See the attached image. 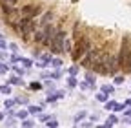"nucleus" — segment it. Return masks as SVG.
Segmentation results:
<instances>
[{"label": "nucleus", "mask_w": 131, "mask_h": 128, "mask_svg": "<svg viewBox=\"0 0 131 128\" xmlns=\"http://www.w3.org/2000/svg\"><path fill=\"white\" fill-rule=\"evenodd\" d=\"M117 59H118V66L124 73H131V37L124 35L117 51Z\"/></svg>", "instance_id": "obj_1"}, {"label": "nucleus", "mask_w": 131, "mask_h": 128, "mask_svg": "<svg viewBox=\"0 0 131 128\" xmlns=\"http://www.w3.org/2000/svg\"><path fill=\"white\" fill-rule=\"evenodd\" d=\"M95 46V42H93V39H91V35L89 33H86L84 37H80L78 40H75V46H73V51L69 53V57H71V60L73 62H77L78 64V60L84 57L91 48Z\"/></svg>", "instance_id": "obj_2"}, {"label": "nucleus", "mask_w": 131, "mask_h": 128, "mask_svg": "<svg viewBox=\"0 0 131 128\" xmlns=\"http://www.w3.org/2000/svg\"><path fill=\"white\" fill-rule=\"evenodd\" d=\"M20 13H22V17H27V19H38L44 13V6L37 4V2L24 4V6H20Z\"/></svg>", "instance_id": "obj_3"}, {"label": "nucleus", "mask_w": 131, "mask_h": 128, "mask_svg": "<svg viewBox=\"0 0 131 128\" xmlns=\"http://www.w3.org/2000/svg\"><path fill=\"white\" fill-rule=\"evenodd\" d=\"M98 53H100V46L95 44L91 50H89L84 57H82L80 60H78V64H80L82 68H91V66H93V62H95V60H96V57H98Z\"/></svg>", "instance_id": "obj_4"}, {"label": "nucleus", "mask_w": 131, "mask_h": 128, "mask_svg": "<svg viewBox=\"0 0 131 128\" xmlns=\"http://www.w3.org/2000/svg\"><path fill=\"white\" fill-rule=\"evenodd\" d=\"M86 33H88V31H86V26H84V22L77 20V22L73 24V29H71V39H73V42H75V40H78L80 37H84Z\"/></svg>", "instance_id": "obj_5"}, {"label": "nucleus", "mask_w": 131, "mask_h": 128, "mask_svg": "<svg viewBox=\"0 0 131 128\" xmlns=\"http://www.w3.org/2000/svg\"><path fill=\"white\" fill-rule=\"evenodd\" d=\"M51 22H55V11H53V9L44 11L40 17H38V28H44V26L51 24Z\"/></svg>", "instance_id": "obj_6"}, {"label": "nucleus", "mask_w": 131, "mask_h": 128, "mask_svg": "<svg viewBox=\"0 0 131 128\" xmlns=\"http://www.w3.org/2000/svg\"><path fill=\"white\" fill-rule=\"evenodd\" d=\"M73 46H75V42H73V39L71 37H68V39H66V42H64V53H71L73 51Z\"/></svg>", "instance_id": "obj_7"}, {"label": "nucleus", "mask_w": 131, "mask_h": 128, "mask_svg": "<svg viewBox=\"0 0 131 128\" xmlns=\"http://www.w3.org/2000/svg\"><path fill=\"white\" fill-rule=\"evenodd\" d=\"M62 64H64V62H62V59H60V57H53L49 66H53L55 70H60V68H62Z\"/></svg>", "instance_id": "obj_8"}, {"label": "nucleus", "mask_w": 131, "mask_h": 128, "mask_svg": "<svg viewBox=\"0 0 131 128\" xmlns=\"http://www.w3.org/2000/svg\"><path fill=\"white\" fill-rule=\"evenodd\" d=\"M95 75H96V73H93V71H88V73H86V83H89L91 86H95Z\"/></svg>", "instance_id": "obj_9"}, {"label": "nucleus", "mask_w": 131, "mask_h": 128, "mask_svg": "<svg viewBox=\"0 0 131 128\" xmlns=\"http://www.w3.org/2000/svg\"><path fill=\"white\" fill-rule=\"evenodd\" d=\"M9 84H18V86H22L24 81H22L20 77H11V79H9Z\"/></svg>", "instance_id": "obj_10"}, {"label": "nucleus", "mask_w": 131, "mask_h": 128, "mask_svg": "<svg viewBox=\"0 0 131 128\" xmlns=\"http://www.w3.org/2000/svg\"><path fill=\"white\" fill-rule=\"evenodd\" d=\"M124 79H126L124 73H120V75L117 73V75H115V79H113V83H115V84H122V83H124Z\"/></svg>", "instance_id": "obj_11"}, {"label": "nucleus", "mask_w": 131, "mask_h": 128, "mask_svg": "<svg viewBox=\"0 0 131 128\" xmlns=\"http://www.w3.org/2000/svg\"><path fill=\"white\" fill-rule=\"evenodd\" d=\"M113 90H115V86H111V84H104V86H102V92H104V93H107V95H109V93H113Z\"/></svg>", "instance_id": "obj_12"}, {"label": "nucleus", "mask_w": 131, "mask_h": 128, "mask_svg": "<svg viewBox=\"0 0 131 128\" xmlns=\"http://www.w3.org/2000/svg\"><path fill=\"white\" fill-rule=\"evenodd\" d=\"M20 62H22L24 68H31V66H33V60H31V59H20Z\"/></svg>", "instance_id": "obj_13"}, {"label": "nucleus", "mask_w": 131, "mask_h": 128, "mask_svg": "<svg viewBox=\"0 0 131 128\" xmlns=\"http://www.w3.org/2000/svg\"><path fill=\"white\" fill-rule=\"evenodd\" d=\"M96 101H100V103H106L107 101V93H96Z\"/></svg>", "instance_id": "obj_14"}, {"label": "nucleus", "mask_w": 131, "mask_h": 128, "mask_svg": "<svg viewBox=\"0 0 131 128\" xmlns=\"http://www.w3.org/2000/svg\"><path fill=\"white\" fill-rule=\"evenodd\" d=\"M78 70H80V66H71V68L68 70V73H69L71 77H75V75L78 73Z\"/></svg>", "instance_id": "obj_15"}, {"label": "nucleus", "mask_w": 131, "mask_h": 128, "mask_svg": "<svg viewBox=\"0 0 131 128\" xmlns=\"http://www.w3.org/2000/svg\"><path fill=\"white\" fill-rule=\"evenodd\" d=\"M42 106H29V114H40Z\"/></svg>", "instance_id": "obj_16"}, {"label": "nucleus", "mask_w": 131, "mask_h": 128, "mask_svg": "<svg viewBox=\"0 0 131 128\" xmlns=\"http://www.w3.org/2000/svg\"><path fill=\"white\" fill-rule=\"evenodd\" d=\"M77 84H78V83H77L75 77H69V79H68V86H69V88H75Z\"/></svg>", "instance_id": "obj_17"}, {"label": "nucleus", "mask_w": 131, "mask_h": 128, "mask_svg": "<svg viewBox=\"0 0 131 128\" xmlns=\"http://www.w3.org/2000/svg\"><path fill=\"white\" fill-rule=\"evenodd\" d=\"M16 117H18V119H26V117H27V112H26V110L16 112Z\"/></svg>", "instance_id": "obj_18"}, {"label": "nucleus", "mask_w": 131, "mask_h": 128, "mask_svg": "<svg viewBox=\"0 0 131 128\" xmlns=\"http://www.w3.org/2000/svg\"><path fill=\"white\" fill-rule=\"evenodd\" d=\"M115 108H117V103H115V101H109L106 104V110H115Z\"/></svg>", "instance_id": "obj_19"}, {"label": "nucleus", "mask_w": 131, "mask_h": 128, "mask_svg": "<svg viewBox=\"0 0 131 128\" xmlns=\"http://www.w3.org/2000/svg\"><path fill=\"white\" fill-rule=\"evenodd\" d=\"M22 126H24V128H33V121H29V119H24Z\"/></svg>", "instance_id": "obj_20"}, {"label": "nucleus", "mask_w": 131, "mask_h": 128, "mask_svg": "<svg viewBox=\"0 0 131 128\" xmlns=\"http://www.w3.org/2000/svg\"><path fill=\"white\" fill-rule=\"evenodd\" d=\"M47 126H49V128H57V126H58V123H57V119H49V123H47Z\"/></svg>", "instance_id": "obj_21"}, {"label": "nucleus", "mask_w": 131, "mask_h": 128, "mask_svg": "<svg viewBox=\"0 0 131 128\" xmlns=\"http://www.w3.org/2000/svg\"><path fill=\"white\" fill-rule=\"evenodd\" d=\"M115 123H118V119H117V117H115V115H111V117L107 119V124L111 126V124H115Z\"/></svg>", "instance_id": "obj_22"}, {"label": "nucleus", "mask_w": 131, "mask_h": 128, "mask_svg": "<svg viewBox=\"0 0 131 128\" xmlns=\"http://www.w3.org/2000/svg\"><path fill=\"white\" fill-rule=\"evenodd\" d=\"M9 50H11L13 53H16V51H18V46H16L15 42H11V44H9Z\"/></svg>", "instance_id": "obj_23"}, {"label": "nucleus", "mask_w": 131, "mask_h": 128, "mask_svg": "<svg viewBox=\"0 0 131 128\" xmlns=\"http://www.w3.org/2000/svg\"><path fill=\"white\" fill-rule=\"evenodd\" d=\"M16 104V101H13V99H7L6 101V108H11V106H15Z\"/></svg>", "instance_id": "obj_24"}, {"label": "nucleus", "mask_w": 131, "mask_h": 128, "mask_svg": "<svg viewBox=\"0 0 131 128\" xmlns=\"http://www.w3.org/2000/svg\"><path fill=\"white\" fill-rule=\"evenodd\" d=\"M13 70L16 71V75H18V77H20V75H24V70H22V68H18V66H13Z\"/></svg>", "instance_id": "obj_25"}, {"label": "nucleus", "mask_w": 131, "mask_h": 128, "mask_svg": "<svg viewBox=\"0 0 131 128\" xmlns=\"http://www.w3.org/2000/svg\"><path fill=\"white\" fill-rule=\"evenodd\" d=\"M29 88H31V90H40V83H31Z\"/></svg>", "instance_id": "obj_26"}, {"label": "nucleus", "mask_w": 131, "mask_h": 128, "mask_svg": "<svg viewBox=\"0 0 131 128\" xmlns=\"http://www.w3.org/2000/svg\"><path fill=\"white\" fill-rule=\"evenodd\" d=\"M0 92H2V93H11V88L6 84V86H2V88H0Z\"/></svg>", "instance_id": "obj_27"}, {"label": "nucleus", "mask_w": 131, "mask_h": 128, "mask_svg": "<svg viewBox=\"0 0 131 128\" xmlns=\"http://www.w3.org/2000/svg\"><path fill=\"white\" fill-rule=\"evenodd\" d=\"M0 2H6V4H11V6H16L18 0H0Z\"/></svg>", "instance_id": "obj_28"}, {"label": "nucleus", "mask_w": 131, "mask_h": 128, "mask_svg": "<svg viewBox=\"0 0 131 128\" xmlns=\"http://www.w3.org/2000/svg\"><path fill=\"white\" fill-rule=\"evenodd\" d=\"M11 62H20V57L18 55H11Z\"/></svg>", "instance_id": "obj_29"}, {"label": "nucleus", "mask_w": 131, "mask_h": 128, "mask_svg": "<svg viewBox=\"0 0 131 128\" xmlns=\"http://www.w3.org/2000/svg\"><path fill=\"white\" fill-rule=\"evenodd\" d=\"M124 106H126V104H118V103H117V108H115V112H122Z\"/></svg>", "instance_id": "obj_30"}, {"label": "nucleus", "mask_w": 131, "mask_h": 128, "mask_svg": "<svg viewBox=\"0 0 131 128\" xmlns=\"http://www.w3.org/2000/svg\"><path fill=\"white\" fill-rule=\"evenodd\" d=\"M84 115H86V114H84V112H80V114H78V115L75 117V121H80V119H82V117H84Z\"/></svg>", "instance_id": "obj_31"}, {"label": "nucleus", "mask_w": 131, "mask_h": 128, "mask_svg": "<svg viewBox=\"0 0 131 128\" xmlns=\"http://www.w3.org/2000/svg\"><path fill=\"white\" fill-rule=\"evenodd\" d=\"M126 117H131V110H127V112H126Z\"/></svg>", "instance_id": "obj_32"}, {"label": "nucleus", "mask_w": 131, "mask_h": 128, "mask_svg": "<svg viewBox=\"0 0 131 128\" xmlns=\"http://www.w3.org/2000/svg\"><path fill=\"white\" fill-rule=\"evenodd\" d=\"M126 106H131V99H127V101H126Z\"/></svg>", "instance_id": "obj_33"}, {"label": "nucleus", "mask_w": 131, "mask_h": 128, "mask_svg": "<svg viewBox=\"0 0 131 128\" xmlns=\"http://www.w3.org/2000/svg\"><path fill=\"white\" fill-rule=\"evenodd\" d=\"M2 119H4V115H2V114H0V121H2Z\"/></svg>", "instance_id": "obj_34"}]
</instances>
